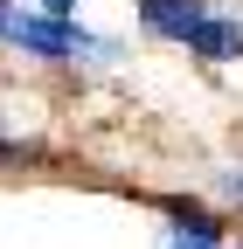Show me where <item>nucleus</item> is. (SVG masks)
Returning <instances> with one entry per match:
<instances>
[{"label": "nucleus", "mask_w": 243, "mask_h": 249, "mask_svg": "<svg viewBox=\"0 0 243 249\" xmlns=\"http://www.w3.org/2000/svg\"><path fill=\"white\" fill-rule=\"evenodd\" d=\"M236 249H243V242H236Z\"/></svg>", "instance_id": "6e6552de"}, {"label": "nucleus", "mask_w": 243, "mask_h": 249, "mask_svg": "<svg viewBox=\"0 0 243 249\" xmlns=\"http://www.w3.org/2000/svg\"><path fill=\"white\" fill-rule=\"evenodd\" d=\"M28 7H42V14H77L83 0H28Z\"/></svg>", "instance_id": "39448f33"}, {"label": "nucleus", "mask_w": 243, "mask_h": 249, "mask_svg": "<svg viewBox=\"0 0 243 249\" xmlns=\"http://www.w3.org/2000/svg\"><path fill=\"white\" fill-rule=\"evenodd\" d=\"M0 42L35 55V62H118V42L111 35H90L77 28V14H42L28 0H0Z\"/></svg>", "instance_id": "f257e3e1"}, {"label": "nucleus", "mask_w": 243, "mask_h": 249, "mask_svg": "<svg viewBox=\"0 0 243 249\" xmlns=\"http://www.w3.org/2000/svg\"><path fill=\"white\" fill-rule=\"evenodd\" d=\"M216 187H223V194H229V201H243V166H236V173H223Z\"/></svg>", "instance_id": "423d86ee"}, {"label": "nucleus", "mask_w": 243, "mask_h": 249, "mask_svg": "<svg viewBox=\"0 0 243 249\" xmlns=\"http://www.w3.org/2000/svg\"><path fill=\"white\" fill-rule=\"evenodd\" d=\"M14 160H21V145H14V139H0V173H7Z\"/></svg>", "instance_id": "0eeeda50"}, {"label": "nucleus", "mask_w": 243, "mask_h": 249, "mask_svg": "<svg viewBox=\"0 0 243 249\" xmlns=\"http://www.w3.org/2000/svg\"><path fill=\"white\" fill-rule=\"evenodd\" d=\"M160 249H223V222L174 201V229H160Z\"/></svg>", "instance_id": "20e7f679"}, {"label": "nucleus", "mask_w": 243, "mask_h": 249, "mask_svg": "<svg viewBox=\"0 0 243 249\" xmlns=\"http://www.w3.org/2000/svg\"><path fill=\"white\" fill-rule=\"evenodd\" d=\"M188 55H202V62H236V55H243V14L208 7V14H202V28L188 35Z\"/></svg>", "instance_id": "7ed1b4c3"}, {"label": "nucleus", "mask_w": 243, "mask_h": 249, "mask_svg": "<svg viewBox=\"0 0 243 249\" xmlns=\"http://www.w3.org/2000/svg\"><path fill=\"white\" fill-rule=\"evenodd\" d=\"M132 14H139V28L153 42L188 49V35L202 28V14H208V0H132Z\"/></svg>", "instance_id": "f03ea898"}]
</instances>
